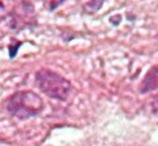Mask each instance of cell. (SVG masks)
I'll use <instances>...</instances> for the list:
<instances>
[{
  "mask_svg": "<svg viewBox=\"0 0 158 146\" xmlns=\"http://www.w3.org/2000/svg\"><path fill=\"white\" fill-rule=\"evenodd\" d=\"M6 108L8 113L20 120H27L40 115L44 109L42 97L31 90L17 91L7 100Z\"/></svg>",
  "mask_w": 158,
  "mask_h": 146,
  "instance_id": "cell-1",
  "label": "cell"
},
{
  "mask_svg": "<svg viewBox=\"0 0 158 146\" xmlns=\"http://www.w3.org/2000/svg\"><path fill=\"white\" fill-rule=\"evenodd\" d=\"M36 84L42 94L59 101L67 100L73 88L70 80L50 69H40L36 72Z\"/></svg>",
  "mask_w": 158,
  "mask_h": 146,
  "instance_id": "cell-2",
  "label": "cell"
},
{
  "mask_svg": "<svg viewBox=\"0 0 158 146\" xmlns=\"http://www.w3.org/2000/svg\"><path fill=\"white\" fill-rule=\"evenodd\" d=\"M158 90V65L150 67L145 74L144 79L141 82V94H148V92Z\"/></svg>",
  "mask_w": 158,
  "mask_h": 146,
  "instance_id": "cell-3",
  "label": "cell"
},
{
  "mask_svg": "<svg viewBox=\"0 0 158 146\" xmlns=\"http://www.w3.org/2000/svg\"><path fill=\"white\" fill-rule=\"evenodd\" d=\"M104 3H106V0H90V2H87L85 6H83V11L88 14L96 13L99 9L103 7Z\"/></svg>",
  "mask_w": 158,
  "mask_h": 146,
  "instance_id": "cell-4",
  "label": "cell"
},
{
  "mask_svg": "<svg viewBox=\"0 0 158 146\" xmlns=\"http://www.w3.org/2000/svg\"><path fill=\"white\" fill-rule=\"evenodd\" d=\"M50 2H52V4L49 6V9H50V11H54V9H56L58 6H61L65 0H50Z\"/></svg>",
  "mask_w": 158,
  "mask_h": 146,
  "instance_id": "cell-5",
  "label": "cell"
},
{
  "mask_svg": "<svg viewBox=\"0 0 158 146\" xmlns=\"http://www.w3.org/2000/svg\"><path fill=\"white\" fill-rule=\"evenodd\" d=\"M2 9H4V4H3L2 2H0V11H2Z\"/></svg>",
  "mask_w": 158,
  "mask_h": 146,
  "instance_id": "cell-6",
  "label": "cell"
}]
</instances>
